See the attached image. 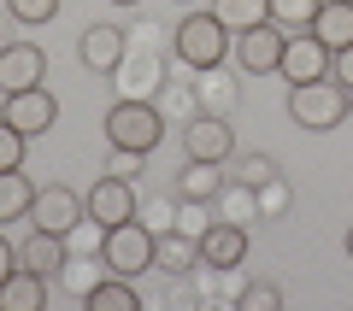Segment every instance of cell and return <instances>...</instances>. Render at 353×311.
<instances>
[{
	"instance_id": "8",
	"label": "cell",
	"mask_w": 353,
	"mask_h": 311,
	"mask_svg": "<svg viewBox=\"0 0 353 311\" xmlns=\"http://www.w3.org/2000/svg\"><path fill=\"white\" fill-rule=\"evenodd\" d=\"M0 118H6V124H18L30 141H36V136H48V129L59 124V100H53L48 88H18V94H6Z\"/></svg>"
},
{
	"instance_id": "28",
	"label": "cell",
	"mask_w": 353,
	"mask_h": 311,
	"mask_svg": "<svg viewBox=\"0 0 353 311\" xmlns=\"http://www.w3.org/2000/svg\"><path fill=\"white\" fill-rule=\"evenodd\" d=\"M18 270V247H12V241H6V235H0V282H6V276H12Z\"/></svg>"
},
{
	"instance_id": "22",
	"label": "cell",
	"mask_w": 353,
	"mask_h": 311,
	"mask_svg": "<svg viewBox=\"0 0 353 311\" xmlns=\"http://www.w3.org/2000/svg\"><path fill=\"white\" fill-rule=\"evenodd\" d=\"M183 200H212L218 188H224V176H218V164H206V159H189V171H183Z\"/></svg>"
},
{
	"instance_id": "31",
	"label": "cell",
	"mask_w": 353,
	"mask_h": 311,
	"mask_svg": "<svg viewBox=\"0 0 353 311\" xmlns=\"http://www.w3.org/2000/svg\"><path fill=\"white\" fill-rule=\"evenodd\" d=\"M112 6H136V0H112Z\"/></svg>"
},
{
	"instance_id": "4",
	"label": "cell",
	"mask_w": 353,
	"mask_h": 311,
	"mask_svg": "<svg viewBox=\"0 0 353 311\" xmlns=\"http://www.w3.org/2000/svg\"><path fill=\"white\" fill-rule=\"evenodd\" d=\"M153 247H159V235L141 217H130V224H112L101 235V264L118 276H141V270H153Z\"/></svg>"
},
{
	"instance_id": "9",
	"label": "cell",
	"mask_w": 353,
	"mask_h": 311,
	"mask_svg": "<svg viewBox=\"0 0 353 311\" xmlns=\"http://www.w3.org/2000/svg\"><path fill=\"white\" fill-rule=\"evenodd\" d=\"M283 41H289V36L265 18L259 30H241V36H236V65H241L248 76H271V71L283 65Z\"/></svg>"
},
{
	"instance_id": "2",
	"label": "cell",
	"mask_w": 353,
	"mask_h": 311,
	"mask_svg": "<svg viewBox=\"0 0 353 311\" xmlns=\"http://www.w3.org/2000/svg\"><path fill=\"white\" fill-rule=\"evenodd\" d=\"M289 118H294L301 129H312V136L347 124V88H341L336 76H318V83L289 88Z\"/></svg>"
},
{
	"instance_id": "27",
	"label": "cell",
	"mask_w": 353,
	"mask_h": 311,
	"mask_svg": "<svg viewBox=\"0 0 353 311\" xmlns=\"http://www.w3.org/2000/svg\"><path fill=\"white\" fill-rule=\"evenodd\" d=\"M330 76H336L341 88H353V41H347V47H336V53H330Z\"/></svg>"
},
{
	"instance_id": "24",
	"label": "cell",
	"mask_w": 353,
	"mask_h": 311,
	"mask_svg": "<svg viewBox=\"0 0 353 311\" xmlns=\"http://www.w3.org/2000/svg\"><path fill=\"white\" fill-rule=\"evenodd\" d=\"M6 12L18 24H48V18H59V0H6Z\"/></svg>"
},
{
	"instance_id": "25",
	"label": "cell",
	"mask_w": 353,
	"mask_h": 311,
	"mask_svg": "<svg viewBox=\"0 0 353 311\" xmlns=\"http://www.w3.org/2000/svg\"><path fill=\"white\" fill-rule=\"evenodd\" d=\"M241 305H248V311H277L283 294H277L271 282H259V288H248V294H241Z\"/></svg>"
},
{
	"instance_id": "7",
	"label": "cell",
	"mask_w": 353,
	"mask_h": 311,
	"mask_svg": "<svg viewBox=\"0 0 353 311\" xmlns=\"http://www.w3.org/2000/svg\"><path fill=\"white\" fill-rule=\"evenodd\" d=\"M277 76H283L289 88H301V83H318V76H330V47L312 36V30L289 36V41H283V65H277Z\"/></svg>"
},
{
	"instance_id": "5",
	"label": "cell",
	"mask_w": 353,
	"mask_h": 311,
	"mask_svg": "<svg viewBox=\"0 0 353 311\" xmlns=\"http://www.w3.org/2000/svg\"><path fill=\"white\" fill-rule=\"evenodd\" d=\"M88 217V200L83 194H71L65 182H53V188H36V206H30V224L36 229H53V235H71L77 224Z\"/></svg>"
},
{
	"instance_id": "6",
	"label": "cell",
	"mask_w": 353,
	"mask_h": 311,
	"mask_svg": "<svg viewBox=\"0 0 353 311\" xmlns=\"http://www.w3.org/2000/svg\"><path fill=\"white\" fill-rule=\"evenodd\" d=\"M83 200H88V224H101V229L130 224V217H136V182H130V176H112V171H106Z\"/></svg>"
},
{
	"instance_id": "12",
	"label": "cell",
	"mask_w": 353,
	"mask_h": 311,
	"mask_svg": "<svg viewBox=\"0 0 353 311\" xmlns=\"http://www.w3.org/2000/svg\"><path fill=\"white\" fill-rule=\"evenodd\" d=\"M124 30L118 24H88L83 36H77V59L88 65V71H118L124 65Z\"/></svg>"
},
{
	"instance_id": "16",
	"label": "cell",
	"mask_w": 353,
	"mask_h": 311,
	"mask_svg": "<svg viewBox=\"0 0 353 311\" xmlns=\"http://www.w3.org/2000/svg\"><path fill=\"white\" fill-rule=\"evenodd\" d=\"M18 264H24V270H36V276L65 270V235H53V229H36V235L24 241V253H18Z\"/></svg>"
},
{
	"instance_id": "11",
	"label": "cell",
	"mask_w": 353,
	"mask_h": 311,
	"mask_svg": "<svg viewBox=\"0 0 353 311\" xmlns=\"http://www.w3.org/2000/svg\"><path fill=\"white\" fill-rule=\"evenodd\" d=\"M183 153H189V159H206V164H224L230 153H236V129H230L224 118L201 112L189 129H183Z\"/></svg>"
},
{
	"instance_id": "21",
	"label": "cell",
	"mask_w": 353,
	"mask_h": 311,
	"mask_svg": "<svg viewBox=\"0 0 353 311\" xmlns=\"http://www.w3.org/2000/svg\"><path fill=\"white\" fill-rule=\"evenodd\" d=\"M318 6H324V0H271V24H277L283 36H301V30H312Z\"/></svg>"
},
{
	"instance_id": "19",
	"label": "cell",
	"mask_w": 353,
	"mask_h": 311,
	"mask_svg": "<svg viewBox=\"0 0 353 311\" xmlns=\"http://www.w3.org/2000/svg\"><path fill=\"white\" fill-rule=\"evenodd\" d=\"M212 18L230 36H241V30H259L271 18V0H212Z\"/></svg>"
},
{
	"instance_id": "30",
	"label": "cell",
	"mask_w": 353,
	"mask_h": 311,
	"mask_svg": "<svg viewBox=\"0 0 353 311\" xmlns=\"http://www.w3.org/2000/svg\"><path fill=\"white\" fill-rule=\"evenodd\" d=\"M347 259H353V229H347Z\"/></svg>"
},
{
	"instance_id": "14",
	"label": "cell",
	"mask_w": 353,
	"mask_h": 311,
	"mask_svg": "<svg viewBox=\"0 0 353 311\" xmlns=\"http://www.w3.org/2000/svg\"><path fill=\"white\" fill-rule=\"evenodd\" d=\"M41 305H48V276H36V270L18 264V270L0 282V311H41Z\"/></svg>"
},
{
	"instance_id": "20",
	"label": "cell",
	"mask_w": 353,
	"mask_h": 311,
	"mask_svg": "<svg viewBox=\"0 0 353 311\" xmlns=\"http://www.w3.org/2000/svg\"><path fill=\"white\" fill-rule=\"evenodd\" d=\"M153 264H159V270H194V264H201V235H176V229H165L159 235V247H153Z\"/></svg>"
},
{
	"instance_id": "29",
	"label": "cell",
	"mask_w": 353,
	"mask_h": 311,
	"mask_svg": "<svg viewBox=\"0 0 353 311\" xmlns=\"http://www.w3.org/2000/svg\"><path fill=\"white\" fill-rule=\"evenodd\" d=\"M347 118H353V88H347Z\"/></svg>"
},
{
	"instance_id": "15",
	"label": "cell",
	"mask_w": 353,
	"mask_h": 311,
	"mask_svg": "<svg viewBox=\"0 0 353 311\" xmlns=\"http://www.w3.org/2000/svg\"><path fill=\"white\" fill-rule=\"evenodd\" d=\"M312 36L324 41L330 53L347 47V41H353V0H324V6H318V18H312Z\"/></svg>"
},
{
	"instance_id": "26",
	"label": "cell",
	"mask_w": 353,
	"mask_h": 311,
	"mask_svg": "<svg viewBox=\"0 0 353 311\" xmlns=\"http://www.w3.org/2000/svg\"><path fill=\"white\" fill-rule=\"evenodd\" d=\"M141 159H148V153H130V147H112V159H106V171H112V176H130V182H136Z\"/></svg>"
},
{
	"instance_id": "1",
	"label": "cell",
	"mask_w": 353,
	"mask_h": 311,
	"mask_svg": "<svg viewBox=\"0 0 353 311\" xmlns=\"http://www.w3.org/2000/svg\"><path fill=\"white\" fill-rule=\"evenodd\" d=\"M230 41H236V36H230L212 12H189L183 24H176L171 47H176V59L189 65V71H218V65L230 59Z\"/></svg>"
},
{
	"instance_id": "10",
	"label": "cell",
	"mask_w": 353,
	"mask_h": 311,
	"mask_svg": "<svg viewBox=\"0 0 353 311\" xmlns=\"http://www.w3.org/2000/svg\"><path fill=\"white\" fill-rule=\"evenodd\" d=\"M48 76V53L36 41H12L0 47V94H18V88H41Z\"/></svg>"
},
{
	"instance_id": "3",
	"label": "cell",
	"mask_w": 353,
	"mask_h": 311,
	"mask_svg": "<svg viewBox=\"0 0 353 311\" xmlns=\"http://www.w3.org/2000/svg\"><path fill=\"white\" fill-rule=\"evenodd\" d=\"M106 141L130 147V153H153L165 141V112L153 100H118L112 112H106Z\"/></svg>"
},
{
	"instance_id": "18",
	"label": "cell",
	"mask_w": 353,
	"mask_h": 311,
	"mask_svg": "<svg viewBox=\"0 0 353 311\" xmlns=\"http://www.w3.org/2000/svg\"><path fill=\"white\" fill-rule=\"evenodd\" d=\"M36 206V182L24 171H0V224H18Z\"/></svg>"
},
{
	"instance_id": "23",
	"label": "cell",
	"mask_w": 353,
	"mask_h": 311,
	"mask_svg": "<svg viewBox=\"0 0 353 311\" xmlns=\"http://www.w3.org/2000/svg\"><path fill=\"white\" fill-rule=\"evenodd\" d=\"M24 147H30V136L0 118V171H24Z\"/></svg>"
},
{
	"instance_id": "13",
	"label": "cell",
	"mask_w": 353,
	"mask_h": 311,
	"mask_svg": "<svg viewBox=\"0 0 353 311\" xmlns=\"http://www.w3.org/2000/svg\"><path fill=\"white\" fill-rule=\"evenodd\" d=\"M241 259H248V229H241V224L201 229V264H212V270H236Z\"/></svg>"
},
{
	"instance_id": "17",
	"label": "cell",
	"mask_w": 353,
	"mask_h": 311,
	"mask_svg": "<svg viewBox=\"0 0 353 311\" xmlns=\"http://www.w3.org/2000/svg\"><path fill=\"white\" fill-rule=\"evenodd\" d=\"M83 305L88 311H136L141 305V299H136V276H106V282H94V288H88V294H83Z\"/></svg>"
}]
</instances>
